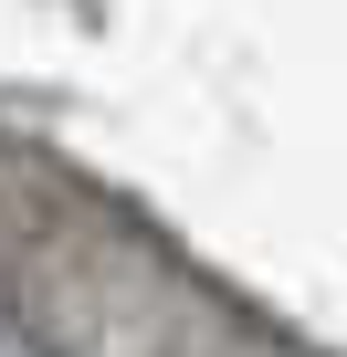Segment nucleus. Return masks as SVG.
I'll list each match as a JSON object with an SVG mask.
<instances>
[{
	"mask_svg": "<svg viewBox=\"0 0 347 357\" xmlns=\"http://www.w3.org/2000/svg\"><path fill=\"white\" fill-rule=\"evenodd\" d=\"M0 357H53V336H43L32 315H0Z\"/></svg>",
	"mask_w": 347,
	"mask_h": 357,
	"instance_id": "f257e3e1",
	"label": "nucleus"
}]
</instances>
